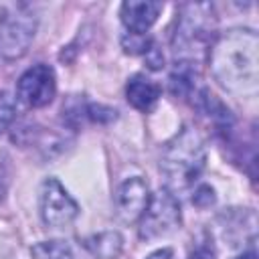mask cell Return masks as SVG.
<instances>
[{
	"instance_id": "cell-18",
	"label": "cell",
	"mask_w": 259,
	"mask_h": 259,
	"mask_svg": "<svg viewBox=\"0 0 259 259\" xmlns=\"http://www.w3.org/2000/svg\"><path fill=\"white\" fill-rule=\"evenodd\" d=\"M192 202L198 204V206H210L214 202V190L210 186H206V184L198 186V190L192 196Z\"/></svg>"
},
{
	"instance_id": "cell-3",
	"label": "cell",
	"mask_w": 259,
	"mask_h": 259,
	"mask_svg": "<svg viewBox=\"0 0 259 259\" xmlns=\"http://www.w3.org/2000/svg\"><path fill=\"white\" fill-rule=\"evenodd\" d=\"M217 38V12L210 2H188L180 6L176 28L172 34V51L176 61L192 63L208 53Z\"/></svg>"
},
{
	"instance_id": "cell-21",
	"label": "cell",
	"mask_w": 259,
	"mask_h": 259,
	"mask_svg": "<svg viewBox=\"0 0 259 259\" xmlns=\"http://www.w3.org/2000/svg\"><path fill=\"white\" fill-rule=\"evenodd\" d=\"M237 259H257V253H255V249L251 247L249 251H245V253H243V255H239Z\"/></svg>"
},
{
	"instance_id": "cell-2",
	"label": "cell",
	"mask_w": 259,
	"mask_h": 259,
	"mask_svg": "<svg viewBox=\"0 0 259 259\" xmlns=\"http://www.w3.org/2000/svg\"><path fill=\"white\" fill-rule=\"evenodd\" d=\"M206 166V148L200 134L184 125L172 140L166 142L160 158V172L170 192H182L194 186Z\"/></svg>"
},
{
	"instance_id": "cell-13",
	"label": "cell",
	"mask_w": 259,
	"mask_h": 259,
	"mask_svg": "<svg viewBox=\"0 0 259 259\" xmlns=\"http://www.w3.org/2000/svg\"><path fill=\"white\" fill-rule=\"evenodd\" d=\"M196 85V67L192 63L176 61V69L170 75V91L176 97H188Z\"/></svg>"
},
{
	"instance_id": "cell-14",
	"label": "cell",
	"mask_w": 259,
	"mask_h": 259,
	"mask_svg": "<svg viewBox=\"0 0 259 259\" xmlns=\"http://www.w3.org/2000/svg\"><path fill=\"white\" fill-rule=\"evenodd\" d=\"M152 45H154V40L148 36V34H140V32H123V36H121V47H123V51L125 53H130V55H146L150 49H152Z\"/></svg>"
},
{
	"instance_id": "cell-17",
	"label": "cell",
	"mask_w": 259,
	"mask_h": 259,
	"mask_svg": "<svg viewBox=\"0 0 259 259\" xmlns=\"http://www.w3.org/2000/svg\"><path fill=\"white\" fill-rule=\"evenodd\" d=\"M188 259H217L212 243H210V241H200V243H196V247L190 251Z\"/></svg>"
},
{
	"instance_id": "cell-15",
	"label": "cell",
	"mask_w": 259,
	"mask_h": 259,
	"mask_svg": "<svg viewBox=\"0 0 259 259\" xmlns=\"http://www.w3.org/2000/svg\"><path fill=\"white\" fill-rule=\"evenodd\" d=\"M16 117V99L12 93L0 89V134H4Z\"/></svg>"
},
{
	"instance_id": "cell-11",
	"label": "cell",
	"mask_w": 259,
	"mask_h": 259,
	"mask_svg": "<svg viewBox=\"0 0 259 259\" xmlns=\"http://www.w3.org/2000/svg\"><path fill=\"white\" fill-rule=\"evenodd\" d=\"M162 95V89L158 83L148 79L146 75H134L125 85V97L132 107L140 111H152Z\"/></svg>"
},
{
	"instance_id": "cell-7",
	"label": "cell",
	"mask_w": 259,
	"mask_h": 259,
	"mask_svg": "<svg viewBox=\"0 0 259 259\" xmlns=\"http://www.w3.org/2000/svg\"><path fill=\"white\" fill-rule=\"evenodd\" d=\"M16 93L20 101H24L28 107L49 105L57 93V77L53 67L38 63L26 69L16 83Z\"/></svg>"
},
{
	"instance_id": "cell-8",
	"label": "cell",
	"mask_w": 259,
	"mask_h": 259,
	"mask_svg": "<svg viewBox=\"0 0 259 259\" xmlns=\"http://www.w3.org/2000/svg\"><path fill=\"white\" fill-rule=\"evenodd\" d=\"M150 200L148 182L142 176H132L123 180L115 192V212L123 223H136L144 214Z\"/></svg>"
},
{
	"instance_id": "cell-6",
	"label": "cell",
	"mask_w": 259,
	"mask_h": 259,
	"mask_svg": "<svg viewBox=\"0 0 259 259\" xmlns=\"http://www.w3.org/2000/svg\"><path fill=\"white\" fill-rule=\"evenodd\" d=\"M38 212L47 229H65L79 217V204L57 178H47L38 192Z\"/></svg>"
},
{
	"instance_id": "cell-16",
	"label": "cell",
	"mask_w": 259,
	"mask_h": 259,
	"mask_svg": "<svg viewBox=\"0 0 259 259\" xmlns=\"http://www.w3.org/2000/svg\"><path fill=\"white\" fill-rule=\"evenodd\" d=\"M85 115L91 119V121H97V123H109L117 117V111L111 109V107H105L101 103H87L85 107Z\"/></svg>"
},
{
	"instance_id": "cell-1",
	"label": "cell",
	"mask_w": 259,
	"mask_h": 259,
	"mask_svg": "<svg viewBox=\"0 0 259 259\" xmlns=\"http://www.w3.org/2000/svg\"><path fill=\"white\" fill-rule=\"evenodd\" d=\"M214 81L235 97H253L259 91V36L251 28H231L217 34L208 53Z\"/></svg>"
},
{
	"instance_id": "cell-4",
	"label": "cell",
	"mask_w": 259,
	"mask_h": 259,
	"mask_svg": "<svg viewBox=\"0 0 259 259\" xmlns=\"http://www.w3.org/2000/svg\"><path fill=\"white\" fill-rule=\"evenodd\" d=\"M34 34H36L34 12L24 4L14 6L8 14L0 18V61L10 63L20 59L28 51Z\"/></svg>"
},
{
	"instance_id": "cell-12",
	"label": "cell",
	"mask_w": 259,
	"mask_h": 259,
	"mask_svg": "<svg viewBox=\"0 0 259 259\" xmlns=\"http://www.w3.org/2000/svg\"><path fill=\"white\" fill-rule=\"evenodd\" d=\"M91 253L97 259H117L123 249V237L117 231H103L97 235L85 237Z\"/></svg>"
},
{
	"instance_id": "cell-10",
	"label": "cell",
	"mask_w": 259,
	"mask_h": 259,
	"mask_svg": "<svg viewBox=\"0 0 259 259\" xmlns=\"http://www.w3.org/2000/svg\"><path fill=\"white\" fill-rule=\"evenodd\" d=\"M162 12L160 2H150V0H127L119 8V18L125 26L127 32H140L146 34L148 28L158 20Z\"/></svg>"
},
{
	"instance_id": "cell-20",
	"label": "cell",
	"mask_w": 259,
	"mask_h": 259,
	"mask_svg": "<svg viewBox=\"0 0 259 259\" xmlns=\"http://www.w3.org/2000/svg\"><path fill=\"white\" fill-rule=\"evenodd\" d=\"M146 259H174V251L172 249H158V251L150 253Z\"/></svg>"
},
{
	"instance_id": "cell-5",
	"label": "cell",
	"mask_w": 259,
	"mask_h": 259,
	"mask_svg": "<svg viewBox=\"0 0 259 259\" xmlns=\"http://www.w3.org/2000/svg\"><path fill=\"white\" fill-rule=\"evenodd\" d=\"M182 214H180V202L174 192L168 188H160L158 192L150 194L148 206L144 214L138 221V233L140 239L152 241L158 237H164L180 227Z\"/></svg>"
},
{
	"instance_id": "cell-19",
	"label": "cell",
	"mask_w": 259,
	"mask_h": 259,
	"mask_svg": "<svg viewBox=\"0 0 259 259\" xmlns=\"http://www.w3.org/2000/svg\"><path fill=\"white\" fill-rule=\"evenodd\" d=\"M144 59H146L148 67H150V69H154V71L164 67V55L160 53V49L156 47V42H154V45H152V49H150V51L144 55Z\"/></svg>"
},
{
	"instance_id": "cell-9",
	"label": "cell",
	"mask_w": 259,
	"mask_h": 259,
	"mask_svg": "<svg viewBox=\"0 0 259 259\" xmlns=\"http://www.w3.org/2000/svg\"><path fill=\"white\" fill-rule=\"evenodd\" d=\"M32 259H97L85 239H51L30 247Z\"/></svg>"
}]
</instances>
